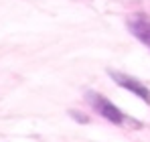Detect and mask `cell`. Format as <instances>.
<instances>
[{
  "instance_id": "obj_1",
  "label": "cell",
  "mask_w": 150,
  "mask_h": 142,
  "mask_svg": "<svg viewBox=\"0 0 150 142\" xmlns=\"http://www.w3.org/2000/svg\"><path fill=\"white\" fill-rule=\"evenodd\" d=\"M87 102L91 104V108L100 114L101 118H105L108 122H112V124H116V126H122V124L128 122L124 112H122L118 106H114L110 99H105L103 95L96 94V92H89V94H87Z\"/></svg>"
},
{
  "instance_id": "obj_2",
  "label": "cell",
  "mask_w": 150,
  "mask_h": 142,
  "mask_svg": "<svg viewBox=\"0 0 150 142\" xmlns=\"http://www.w3.org/2000/svg\"><path fill=\"white\" fill-rule=\"evenodd\" d=\"M110 77H112L120 87L132 92L134 95H138L140 99H144L146 104H150V89L144 85V83H140V79L130 77V75H126V73H120V71H114V69L110 71Z\"/></svg>"
},
{
  "instance_id": "obj_3",
  "label": "cell",
  "mask_w": 150,
  "mask_h": 142,
  "mask_svg": "<svg viewBox=\"0 0 150 142\" xmlns=\"http://www.w3.org/2000/svg\"><path fill=\"white\" fill-rule=\"evenodd\" d=\"M128 28L140 43L150 49V18H146L144 14H134L128 18Z\"/></svg>"
}]
</instances>
